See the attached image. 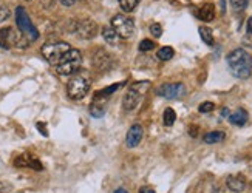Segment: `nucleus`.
I'll return each instance as SVG.
<instances>
[{
	"instance_id": "7ed1b4c3",
	"label": "nucleus",
	"mask_w": 252,
	"mask_h": 193,
	"mask_svg": "<svg viewBox=\"0 0 252 193\" xmlns=\"http://www.w3.org/2000/svg\"><path fill=\"white\" fill-rule=\"evenodd\" d=\"M82 65V55L79 50H70L67 55L62 57V60L56 65V70L62 76H70V74L76 73Z\"/></svg>"
},
{
	"instance_id": "412c9836",
	"label": "nucleus",
	"mask_w": 252,
	"mask_h": 193,
	"mask_svg": "<svg viewBox=\"0 0 252 193\" xmlns=\"http://www.w3.org/2000/svg\"><path fill=\"white\" fill-rule=\"evenodd\" d=\"M119 2V6L122 8L124 13H132L133 9L140 5L141 0H118Z\"/></svg>"
},
{
	"instance_id": "dca6fc26",
	"label": "nucleus",
	"mask_w": 252,
	"mask_h": 193,
	"mask_svg": "<svg viewBox=\"0 0 252 193\" xmlns=\"http://www.w3.org/2000/svg\"><path fill=\"white\" fill-rule=\"evenodd\" d=\"M227 187L235 192V193H243L245 190V181L241 179V178H237V176H229L227 178Z\"/></svg>"
},
{
	"instance_id": "f8f14e48",
	"label": "nucleus",
	"mask_w": 252,
	"mask_h": 193,
	"mask_svg": "<svg viewBox=\"0 0 252 193\" xmlns=\"http://www.w3.org/2000/svg\"><path fill=\"white\" fill-rule=\"evenodd\" d=\"M14 164L17 167H31V168H34V170H42V168H44L39 161L34 156H31V155H20L14 161Z\"/></svg>"
},
{
	"instance_id": "1a4fd4ad",
	"label": "nucleus",
	"mask_w": 252,
	"mask_h": 193,
	"mask_svg": "<svg viewBox=\"0 0 252 193\" xmlns=\"http://www.w3.org/2000/svg\"><path fill=\"white\" fill-rule=\"evenodd\" d=\"M186 93V87L183 83H164L158 88V94L166 99H178Z\"/></svg>"
},
{
	"instance_id": "2eb2a0df",
	"label": "nucleus",
	"mask_w": 252,
	"mask_h": 193,
	"mask_svg": "<svg viewBox=\"0 0 252 193\" xmlns=\"http://www.w3.org/2000/svg\"><path fill=\"white\" fill-rule=\"evenodd\" d=\"M102 36H104V39H106V42H107L109 45H118L119 36H118V33L112 27H104Z\"/></svg>"
},
{
	"instance_id": "f704fd0d",
	"label": "nucleus",
	"mask_w": 252,
	"mask_h": 193,
	"mask_svg": "<svg viewBox=\"0 0 252 193\" xmlns=\"http://www.w3.org/2000/svg\"><path fill=\"white\" fill-rule=\"evenodd\" d=\"M149 193H153V190H149Z\"/></svg>"
},
{
	"instance_id": "393cba45",
	"label": "nucleus",
	"mask_w": 252,
	"mask_h": 193,
	"mask_svg": "<svg viewBox=\"0 0 252 193\" xmlns=\"http://www.w3.org/2000/svg\"><path fill=\"white\" fill-rule=\"evenodd\" d=\"M156 47V44L153 40H150V39H144L141 44H140V50L141 51H150V50H153Z\"/></svg>"
},
{
	"instance_id": "2f4dec72",
	"label": "nucleus",
	"mask_w": 252,
	"mask_h": 193,
	"mask_svg": "<svg viewBox=\"0 0 252 193\" xmlns=\"http://www.w3.org/2000/svg\"><path fill=\"white\" fill-rule=\"evenodd\" d=\"M246 31L249 34H252V16L249 17V20H248V25H246Z\"/></svg>"
},
{
	"instance_id": "f03ea898",
	"label": "nucleus",
	"mask_w": 252,
	"mask_h": 193,
	"mask_svg": "<svg viewBox=\"0 0 252 193\" xmlns=\"http://www.w3.org/2000/svg\"><path fill=\"white\" fill-rule=\"evenodd\" d=\"M150 87V82H136L133 83L132 87L129 88L127 94L124 96V101H122V105L124 109L127 111H133L138 109V105L142 99V96L145 94V91L149 90Z\"/></svg>"
},
{
	"instance_id": "6e6552de",
	"label": "nucleus",
	"mask_w": 252,
	"mask_h": 193,
	"mask_svg": "<svg viewBox=\"0 0 252 193\" xmlns=\"http://www.w3.org/2000/svg\"><path fill=\"white\" fill-rule=\"evenodd\" d=\"M75 33L81 39H93L98 33V25L93 20H81V22L75 24Z\"/></svg>"
},
{
	"instance_id": "ddd939ff",
	"label": "nucleus",
	"mask_w": 252,
	"mask_h": 193,
	"mask_svg": "<svg viewBox=\"0 0 252 193\" xmlns=\"http://www.w3.org/2000/svg\"><path fill=\"white\" fill-rule=\"evenodd\" d=\"M198 17L204 22H212L215 19V6L212 3H204L198 9Z\"/></svg>"
},
{
	"instance_id": "423d86ee",
	"label": "nucleus",
	"mask_w": 252,
	"mask_h": 193,
	"mask_svg": "<svg viewBox=\"0 0 252 193\" xmlns=\"http://www.w3.org/2000/svg\"><path fill=\"white\" fill-rule=\"evenodd\" d=\"M90 90V81L84 76H75L67 85V93L71 99L79 101L85 98V94Z\"/></svg>"
},
{
	"instance_id": "bb28decb",
	"label": "nucleus",
	"mask_w": 252,
	"mask_h": 193,
	"mask_svg": "<svg viewBox=\"0 0 252 193\" xmlns=\"http://www.w3.org/2000/svg\"><path fill=\"white\" fill-rule=\"evenodd\" d=\"M215 109V105L212 102H203L201 105H199V113H209V111H212Z\"/></svg>"
},
{
	"instance_id": "7c9ffc66",
	"label": "nucleus",
	"mask_w": 252,
	"mask_h": 193,
	"mask_svg": "<svg viewBox=\"0 0 252 193\" xmlns=\"http://www.w3.org/2000/svg\"><path fill=\"white\" fill-rule=\"evenodd\" d=\"M59 2L64 5V6H71V5H75L76 0H59Z\"/></svg>"
},
{
	"instance_id": "20e7f679",
	"label": "nucleus",
	"mask_w": 252,
	"mask_h": 193,
	"mask_svg": "<svg viewBox=\"0 0 252 193\" xmlns=\"http://www.w3.org/2000/svg\"><path fill=\"white\" fill-rule=\"evenodd\" d=\"M70 50L71 48L67 42H50V44H45L42 47V56H44L51 65H57L62 60V57H64Z\"/></svg>"
},
{
	"instance_id": "72a5a7b5",
	"label": "nucleus",
	"mask_w": 252,
	"mask_h": 193,
	"mask_svg": "<svg viewBox=\"0 0 252 193\" xmlns=\"http://www.w3.org/2000/svg\"><path fill=\"white\" fill-rule=\"evenodd\" d=\"M140 193H145V192H144V189H141V192H140Z\"/></svg>"
},
{
	"instance_id": "aec40b11",
	"label": "nucleus",
	"mask_w": 252,
	"mask_h": 193,
	"mask_svg": "<svg viewBox=\"0 0 252 193\" xmlns=\"http://www.w3.org/2000/svg\"><path fill=\"white\" fill-rule=\"evenodd\" d=\"M224 139V133L223 132H211L204 135V142L206 144H218Z\"/></svg>"
},
{
	"instance_id": "c756f323",
	"label": "nucleus",
	"mask_w": 252,
	"mask_h": 193,
	"mask_svg": "<svg viewBox=\"0 0 252 193\" xmlns=\"http://www.w3.org/2000/svg\"><path fill=\"white\" fill-rule=\"evenodd\" d=\"M37 128H39V130H40V133L44 135V136H48V132H47V125H45V124L39 122V124H37Z\"/></svg>"
},
{
	"instance_id": "0eeeda50",
	"label": "nucleus",
	"mask_w": 252,
	"mask_h": 193,
	"mask_svg": "<svg viewBox=\"0 0 252 193\" xmlns=\"http://www.w3.org/2000/svg\"><path fill=\"white\" fill-rule=\"evenodd\" d=\"M112 28L116 31L118 36L122 39H130L135 34V24L133 20L124 14H116L112 19Z\"/></svg>"
},
{
	"instance_id": "5701e85b",
	"label": "nucleus",
	"mask_w": 252,
	"mask_h": 193,
	"mask_svg": "<svg viewBox=\"0 0 252 193\" xmlns=\"http://www.w3.org/2000/svg\"><path fill=\"white\" fill-rule=\"evenodd\" d=\"M173 55H175V51H173V48H170V47H164V48H161V50L158 51V57H160L161 60H170V59L173 57Z\"/></svg>"
},
{
	"instance_id": "cd10ccee",
	"label": "nucleus",
	"mask_w": 252,
	"mask_h": 193,
	"mask_svg": "<svg viewBox=\"0 0 252 193\" xmlns=\"http://www.w3.org/2000/svg\"><path fill=\"white\" fill-rule=\"evenodd\" d=\"M9 17V9L6 6H0V22H3Z\"/></svg>"
},
{
	"instance_id": "a878e982",
	"label": "nucleus",
	"mask_w": 252,
	"mask_h": 193,
	"mask_svg": "<svg viewBox=\"0 0 252 193\" xmlns=\"http://www.w3.org/2000/svg\"><path fill=\"white\" fill-rule=\"evenodd\" d=\"M150 33L158 39V37H161V34H163V27L160 25V24H152L150 25Z\"/></svg>"
},
{
	"instance_id": "f3484780",
	"label": "nucleus",
	"mask_w": 252,
	"mask_h": 193,
	"mask_svg": "<svg viewBox=\"0 0 252 193\" xmlns=\"http://www.w3.org/2000/svg\"><path fill=\"white\" fill-rule=\"evenodd\" d=\"M122 85H124V82H119V83L110 85V87L104 88V90H99V91H96V94H94V99H106V98H109L110 94H113L114 91H118V90L122 87Z\"/></svg>"
},
{
	"instance_id": "4be33fe9",
	"label": "nucleus",
	"mask_w": 252,
	"mask_h": 193,
	"mask_svg": "<svg viewBox=\"0 0 252 193\" xmlns=\"http://www.w3.org/2000/svg\"><path fill=\"white\" fill-rule=\"evenodd\" d=\"M163 119H164V124H166L167 127L173 125V124H175V119H176V113L173 111V109H166V110H164Z\"/></svg>"
},
{
	"instance_id": "6ab92c4d",
	"label": "nucleus",
	"mask_w": 252,
	"mask_h": 193,
	"mask_svg": "<svg viewBox=\"0 0 252 193\" xmlns=\"http://www.w3.org/2000/svg\"><path fill=\"white\" fill-rule=\"evenodd\" d=\"M199 36H201L203 42L206 45L212 47L214 45V34H212V29L207 28V27H199Z\"/></svg>"
},
{
	"instance_id": "9b49d317",
	"label": "nucleus",
	"mask_w": 252,
	"mask_h": 193,
	"mask_svg": "<svg viewBox=\"0 0 252 193\" xmlns=\"http://www.w3.org/2000/svg\"><path fill=\"white\" fill-rule=\"evenodd\" d=\"M142 135H144L142 127L140 124H135V125L130 127V130L127 133V138H125V142H127V145L130 148H133V147H136V145L141 142Z\"/></svg>"
},
{
	"instance_id": "4468645a",
	"label": "nucleus",
	"mask_w": 252,
	"mask_h": 193,
	"mask_svg": "<svg viewBox=\"0 0 252 193\" xmlns=\"http://www.w3.org/2000/svg\"><path fill=\"white\" fill-rule=\"evenodd\" d=\"M229 121L234 125H245L248 122V111L243 109H238L232 114H229Z\"/></svg>"
},
{
	"instance_id": "f257e3e1",
	"label": "nucleus",
	"mask_w": 252,
	"mask_h": 193,
	"mask_svg": "<svg viewBox=\"0 0 252 193\" xmlns=\"http://www.w3.org/2000/svg\"><path fill=\"white\" fill-rule=\"evenodd\" d=\"M227 65L235 78L248 79L252 74V56L243 48H237L227 56Z\"/></svg>"
},
{
	"instance_id": "b1692460",
	"label": "nucleus",
	"mask_w": 252,
	"mask_h": 193,
	"mask_svg": "<svg viewBox=\"0 0 252 193\" xmlns=\"http://www.w3.org/2000/svg\"><path fill=\"white\" fill-rule=\"evenodd\" d=\"M249 0H230V5L235 9V11H243V9L248 6Z\"/></svg>"
},
{
	"instance_id": "39448f33",
	"label": "nucleus",
	"mask_w": 252,
	"mask_h": 193,
	"mask_svg": "<svg viewBox=\"0 0 252 193\" xmlns=\"http://www.w3.org/2000/svg\"><path fill=\"white\" fill-rule=\"evenodd\" d=\"M16 22H17L20 33H22L28 40H37L39 33H37L36 27L33 25V22H31V19L27 14L24 6H17V9H16Z\"/></svg>"
},
{
	"instance_id": "9d476101",
	"label": "nucleus",
	"mask_w": 252,
	"mask_h": 193,
	"mask_svg": "<svg viewBox=\"0 0 252 193\" xmlns=\"http://www.w3.org/2000/svg\"><path fill=\"white\" fill-rule=\"evenodd\" d=\"M19 34L14 33V29L11 27H6L0 29V47L2 48H11L13 45L17 47Z\"/></svg>"
},
{
	"instance_id": "a211bd4d",
	"label": "nucleus",
	"mask_w": 252,
	"mask_h": 193,
	"mask_svg": "<svg viewBox=\"0 0 252 193\" xmlns=\"http://www.w3.org/2000/svg\"><path fill=\"white\" fill-rule=\"evenodd\" d=\"M101 101L102 99H94V102L90 105V113L94 117H101V116H104V113H106V105H104V102H101Z\"/></svg>"
},
{
	"instance_id": "473e14b6",
	"label": "nucleus",
	"mask_w": 252,
	"mask_h": 193,
	"mask_svg": "<svg viewBox=\"0 0 252 193\" xmlns=\"http://www.w3.org/2000/svg\"><path fill=\"white\" fill-rule=\"evenodd\" d=\"M114 193H127V190H124V189H118Z\"/></svg>"
},
{
	"instance_id": "c85d7f7f",
	"label": "nucleus",
	"mask_w": 252,
	"mask_h": 193,
	"mask_svg": "<svg viewBox=\"0 0 252 193\" xmlns=\"http://www.w3.org/2000/svg\"><path fill=\"white\" fill-rule=\"evenodd\" d=\"M9 190H11V186H8L3 181H0V193H8Z\"/></svg>"
}]
</instances>
